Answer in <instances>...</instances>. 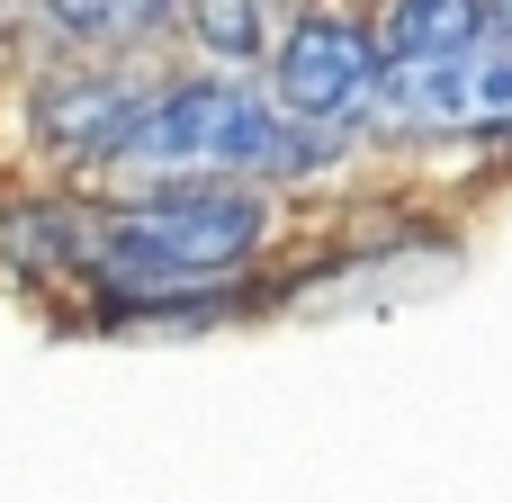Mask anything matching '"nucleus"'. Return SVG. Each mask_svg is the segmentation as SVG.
<instances>
[{"label": "nucleus", "instance_id": "nucleus-8", "mask_svg": "<svg viewBox=\"0 0 512 503\" xmlns=\"http://www.w3.org/2000/svg\"><path fill=\"white\" fill-rule=\"evenodd\" d=\"M189 18L216 54H261V0H189Z\"/></svg>", "mask_w": 512, "mask_h": 503}, {"label": "nucleus", "instance_id": "nucleus-1", "mask_svg": "<svg viewBox=\"0 0 512 503\" xmlns=\"http://www.w3.org/2000/svg\"><path fill=\"white\" fill-rule=\"evenodd\" d=\"M270 207L243 189H153L90 225V270L117 288H198L261 243Z\"/></svg>", "mask_w": 512, "mask_h": 503}, {"label": "nucleus", "instance_id": "nucleus-2", "mask_svg": "<svg viewBox=\"0 0 512 503\" xmlns=\"http://www.w3.org/2000/svg\"><path fill=\"white\" fill-rule=\"evenodd\" d=\"M315 153H324V135H297L261 90L180 81V90H153L135 144L117 162H135V171H306Z\"/></svg>", "mask_w": 512, "mask_h": 503}, {"label": "nucleus", "instance_id": "nucleus-4", "mask_svg": "<svg viewBox=\"0 0 512 503\" xmlns=\"http://www.w3.org/2000/svg\"><path fill=\"white\" fill-rule=\"evenodd\" d=\"M378 117H387V126L512 135V45H477V54H459V63H387Z\"/></svg>", "mask_w": 512, "mask_h": 503}, {"label": "nucleus", "instance_id": "nucleus-7", "mask_svg": "<svg viewBox=\"0 0 512 503\" xmlns=\"http://www.w3.org/2000/svg\"><path fill=\"white\" fill-rule=\"evenodd\" d=\"M45 18L90 45H126V36H153L171 18V0H45Z\"/></svg>", "mask_w": 512, "mask_h": 503}, {"label": "nucleus", "instance_id": "nucleus-9", "mask_svg": "<svg viewBox=\"0 0 512 503\" xmlns=\"http://www.w3.org/2000/svg\"><path fill=\"white\" fill-rule=\"evenodd\" d=\"M486 18H495V27H504V36H512V0H486Z\"/></svg>", "mask_w": 512, "mask_h": 503}, {"label": "nucleus", "instance_id": "nucleus-6", "mask_svg": "<svg viewBox=\"0 0 512 503\" xmlns=\"http://www.w3.org/2000/svg\"><path fill=\"white\" fill-rule=\"evenodd\" d=\"M486 0H396L387 9V63H459L477 54Z\"/></svg>", "mask_w": 512, "mask_h": 503}, {"label": "nucleus", "instance_id": "nucleus-5", "mask_svg": "<svg viewBox=\"0 0 512 503\" xmlns=\"http://www.w3.org/2000/svg\"><path fill=\"white\" fill-rule=\"evenodd\" d=\"M144 90L135 81H54L45 99H36V135L54 144V153H126L135 144V126H144Z\"/></svg>", "mask_w": 512, "mask_h": 503}, {"label": "nucleus", "instance_id": "nucleus-3", "mask_svg": "<svg viewBox=\"0 0 512 503\" xmlns=\"http://www.w3.org/2000/svg\"><path fill=\"white\" fill-rule=\"evenodd\" d=\"M270 81H279V108H288V117L333 126V117H360V108L378 99L387 54H378L369 27H351V18H297V27L279 36V54H270Z\"/></svg>", "mask_w": 512, "mask_h": 503}]
</instances>
